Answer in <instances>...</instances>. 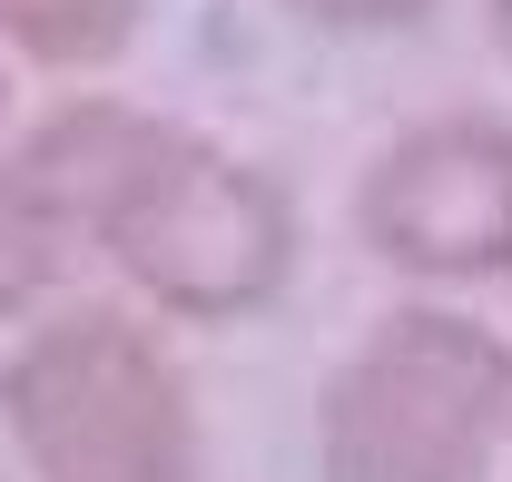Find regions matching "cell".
<instances>
[{"mask_svg": "<svg viewBox=\"0 0 512 482\" xmlns=\"http://www.w3.org/2000/svg\"><path fill=\"white\" fill-rule=\"evenodd\" d=\"M512 423V345L473 315L404 305L325 384V482H483Z\"/></svg>", "mask_w": 512, "mask_h": 482, "instance_id": "cell-1", "label": "cell"}, {"mask_svg": "<svg viewBox=\"0 0 512 482\" xmlns=\"http://www.w3.org/2000/svg\"><path fill=\"white\" fill-rule=\"evenodd\" d=\"M306 20H325V30H404V20H424L434 0H296Z\"/></svg>", "mask_w": 512, "mask_h": 482, "instance_id": "cell-8", "label": "cell"}, {"mask_svg": "<svg viewBox=\"0 0 512 482\" xmlns=\"http://www.w3.org/2000/svg\"><path fill=\"white\" fill-rule=\"evenodd\" d=\"M148 148H158V119H138V109H99V99H89V109H60V119L40 128L0 178L69 237V227H99V217L119 207V187L138 178Z\"/></svg>", "mask_w": 512, "mask_h": 482, "instance_id": "cell-5", "label": "cell"}, {"mask_svg": "<svg viewBox=\"0 0 512 482\" xmlns=\"http://www.w3.org/2000/svg\"><path fill=\"white\" fill-rule=\"evenodd\" d=\"M493 30H503V50H512V0H493Z\"/></svg>", "mask_w": 512, "mask_h": 482, "instance_id": "cell-9", "label": "cell"}, {"mask_svg": "<svg viewBox=\"0 0 512 482\" xmlns=\"http://www.w3.org/2000/svg\"><path fill=\"white\" fill-rule=\"evenodd\" d=\"M365 246L404 276L473 286L512 266V128L503 119H424L365 178Z\"/></svg>", "mask_w": 512, "mask_h": 482, "instance_id": "cell-4", "label": "cell"}, {"mask_svg": "<svg viewBox=\"0 0 512 482\" xmlns=\"http://www.w3.org/2000/svg\"><path fill=\"white\" fill-rule=\"evenodd\" d=\"M0 423L40 482H188L197 414L128 315H60L0 364Z\"/></svg>", "mask_w": 512, "mask_h": 482, "instance_id": "cell-2", "label": "cell"}, {"mask_svg": "<svg viewBox=\"0 0 512 482\" xmlns=\"http://www.w3.org/2000/svg\"><path fill=\"white\" fill-rule=\"evenodd\" d=\"M138 20V0H0V40L30 50L50 69H79V60H109Z\"/></svg>", "mask_w": 512, "mask_h": 482, "instance_id": "cell-6", "label": "cell"}, {"mask_svg": "<svg viewBox=\"0 0 512 482\" xmlns=\"http://www.w3.org/2000/svg\"><path fill=\"white\" fill-rule=\"evenodd\" d=\"M99 237H109V256L168 315L217 325V315H247V305H266L286 286V266H296V207L256 178L247 158L158 128V148L138 158V178L99 217Z\"/></svg>", "mask_w": 512, "mask_h": 482, "instance_id": "cell-3", "label": "cell"}, {"mask_svg": "<svg viewBox=\"0 0 512 482\" xmlns=\"http://www.w3.org/2000/svg\"><path fill=\"white\" fill-rule=\"evenodd\" d=\"M60 276V227L20 197V187L0 178V315H20V305H40V286Z\"/></svg>", "mask_w": 512, "mask_h": 482, "instance_id": "cell-7", "label": "cell"}]
</instances>
